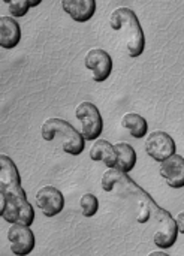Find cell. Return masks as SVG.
<instances>
[{
	"instance_id": "obj_1",
	"label": "cell",
	"mask_w": 184,
	"mask_h": 256,
	"mask_svg": "<svg viewBox=\"0 0 184 256\" xmlns=\"http://www.w3.org/2000/svg\"><path fill=\"white\" fill-rule=\"evenodd\" d=\"M102 190L106 194H117L118 196L130 201L136 206L135 220L140 225H150L153 230V243L166 250L174 248L178 238L177 220L170 212L160 207L138 183H135L128 174L112 168L106 170L100 180Z\"/></svg>"
},
{
	"instance_id": "obj_2",
	"label": "cell",
	"mask_w": 184,
	"mask_h": 256,
	"mask_svg": "<svg viewBox=\"0 0 184 256\" xmlns=\"http://www.w3.org/2000/svg\"><path fill=\"white\" fill-rule=\"evenodd\" d=\"M0 195L2 207L0 216L4 222L14 225L21 224L32 226L34 222L33 206L27 200V194L21 186V177L14 160L2 154L0 156Z\"/></svg>"
},
{
	"instance_id": "obj_3",
	"label": "cell",
	"mask_w": 184,
	"mask_h": 256,
	"mask_svg": "<svg viewBox=\"0 0 184 256\" xmlns=\"http://www.w3.org/2000/svg\"><path fill=\"white\" fill-rule=\"evenodd\" d=\"M110 27L120 33L124 50L129 57L138 58L146 50V33L134 9L120 6L110 15Z\"/></svg>"
},
{
	"instance_id": "obj_4",
	"label": "cell",
	"mask_w": 184,
	"mask_h": 256,
	"mask_svg": "<svg viewBox=\"0 0 184 256\" xmlns=\"http://www.w3.org/2000/svg\"><path fill=\"white\" fill-rule=\"evenodd\" d=\"M40 136L46 142L57 140L62 150L70 156H80L86 147V138L82 136L81 130H76L69 122L58 117L46 118L42 123Z\"/></svg>"
},
{
	"instance_id": "obj_5",
	"label": "cell",
	"mask_w": 184,
	"mask_h": 256,
	"mask_svg": "<svg viewBox=\"0 0 184 256\" xmlns=\"http://www.w3.org/2000/svg\"><path fill=\"white\" fill-rule=\"evenodd\" d=\"M75 117L81 124V134L86 141H96L104 132V118L93 102L84 100L75 108Z\"/></svg>"
},
{
	"instance_id": "obj_6",
	"label": "cell",
	"mask_w": 184,
	"mask_h": 256,
	"mask_svg": "<svg viewBox=\"0 0 184 256\" xmlns=\"http://www.w3.org/2000/svg\"><path fill=\"white\" fill-rule=\"evenodd\" d=\"M177 152V144L174 138L164 132V130H154L147 135L146 138V153L156 162L162 164L164 160L174 156Z\"/></svg>"
},
{
	"instance_id": "obj_7",
	"label": "cell",
	"mask_w": 184,
	"mask_h": 256,
	"mask_svg": "<svg viewBox=\"0 0 184 256\" xmlns=\"http://www.w3.org/2000/svg\"><path fill=\"white\" fill-rule=\"evenodd\" d=\"M84 64L92 72L94 82H105L112 74V57L104 48H90L84 57Z\"/></svg>"
},
{
	"instance_id": "obj_8",
	"label": "cell",
	"mask_w": 184,
	"mask_h": 256,
	"mask_svg": "<svg viewBox=\"0 0 184 256\" xmlns=\"http://www.w3.org/2000/svg\"><path fill=\"white\" fill-rule=\"evenodd\" d=\"M8 242L10 244V252L15 256H27L34 250L36 238L30 226L14 224L8 231Z\"/></svg>"
},
{
	"instance_id": "obj_9",
	"label": "cell",
	"mask_w": 184,
	"mask_h": 256,
	"mask_svg": "<svg viewBox=\"0 0 184 256\" xmlns=\"http://www.w3.org/2000/svg\"><path fill=\"white\" fill-rule=\"evenodd\" d=\"M36 206L40 213L51 219L58 216L64 208V196L62 190L54 186H44L36 194Z\"/></svg>"
},
{
	"instance_id": "obj_10",
	"label": "cell",
	"mask_w": 184,
	"mask_h": 256,
	"mask_svg": "<svg viewBox=\"0 0 184 256\" xmlns=\"http://www.w3.org/2000/svg\"><path fill=\"white\" fill-rule=\"evenodd\" d=\"M159 174L171 189L184 188V158L174 154L170 159L164 160L159 166Z\"/></svg>"
},
{
	"instance_id": "obj_11",
	"label": "cell",
	"mask_w": 184,
	"mask_h": 256,
	"mask_svg": "<svg viewBox=\"0 0 184 256\" xmlns=\"http://www.w3.org/2000/svg\"><path fill=\"white\" fill-rule=\"evenodd\" d=\"M96 0H62V9L75 22H87L96 14Z\"/></svg>"
},
{
	"instance_id": "obj_12",
	"label": "cell",
	"mask_w": 184,
	"mask_h": 256,
	"mask_svg": "<svg viewBox=\"0 0 184 256\" xmlns=\"http://www.w3.org/2000/svg\"><path fill=\"white\" fill-rule=\"evenodd\" d=\"M21 40V27L12 15L0 18V45L4 50H14Z\"/></svg>"
},
{
	"instance_id": "obj_13",
	"label": "cell",
	"mask_w": 184,
	"mask_h": 256,
	"mask_svg": "<svg viewBox=\"0 0 184 256\" xmlns=\"http://www.w3.org/2000/svg\"><path fill=\"white\" fill-rule=\"evenodd\" d=\"M90 159L93 162H102L108 170H112L117 166V150L116 144H111L106 140H96L93 141V146L88 153Z\"/></svg>"
},
{
	"instance_id": "obj_14",
	"label": "cell",
	"mask_w": 184,
	"mask_h": 256,
	"mask_svg": "<svg viewBox=\"0 0 184 256\" xmlns=\"http://www.w3.org/2000/svg\"><path fill=\"white\" fill-rule=\"evenodd\" d=\"M122 128L126 129L135 140H142L148 134V123L146 117L136 112H126L122 117Z\"/></svg>"
},
{
	"instance_id": "obj_15",
	"label": "cell",
	"mask_w": 184,
	"mask_h": 256,
	"mask_svg": "<svg viewBox=\"0 0 184 256\" xmlns=\"http://www.w3.org/2000/svg\"><path fill=\"white\" fill-rule=\"evenodd\" d=\"M116 150H117V166H116V170H118L124 174L132 172L135 165H136L135 148L128 142H117Z\"/></svg>"
},
{
	"instance_id": "obj_16",
	"label": "cell",
	"mask_w": 184,
	"mask_h": 256,
	"mask_svg": "<svg viewBox=\"0 0 184 256\" xmlns=\"http://www.w3.org/2000/svg\"><path fill=\"white\" fill-rule=\"evenodd\" d=\"M81 214L87 219L94 218L99 212V200L93 194H84L80 200Z\"/></svg>"
},
{
	"instance_id": "obj_17",
	"label": "cell",
	"mask_w": 184,
	"mask_h": 256,
	"mask_svg": "<svg viewBox=\"0 0 184 256\" xmlns=\"http://www.w3.org/2000/svg\"><path fill=\"white\" fill-rule=\"evenodd\" d=\"M2 2L6 4L9 14H10L14 18L26 16V14H27L28 9L32 8L28 0H2Z\"/></svg>"
},
{
	"instance_id": "obj_18",
	"label": "cell",
	"mask_w": 184,
	"mask_h": 256,
	"mask_svg": "<svg viewBox=\"0 0 184 256\" xmlns=\"http://www.w3.org/2000/svg\"><path fill=\"white\" fill-rule=\"evenodd\" d=\"M176 220H177V226H178V232L184 236V212H182L177 218H176Z\"/></svg>"
},
{
	"instance_id": "obj_19",
	"label": "cell",
	"mask_w": 184,
	"mask_h": 256,
	"mask_svg": "<svg viewBox=\"0 0 184 256\" xmlns=\"http://www.w3.org/2000/svg\"><path fill=\"white\" fill-rule=\"evenodd\" d=\"M148 256H171V255L165 254L164 250H156V252H152V254H148Z\"/></svg>"
},
{
	"instance_id": "obj_20",
	"label": "cell",
	"mask_w": 184,
	"mask_h": 256,
	"mask_svg": "<svg viewBox=\"0 0 184 256\" xmlns=\"http://www.w3.org/2000/svg\"><path fill=\"white\" fill-rule=\"evenodd\" d=\"M28 2H30V6L32 8H36V6H39L42 3V0H28Z\"/></svg>"
}]
</instances>
